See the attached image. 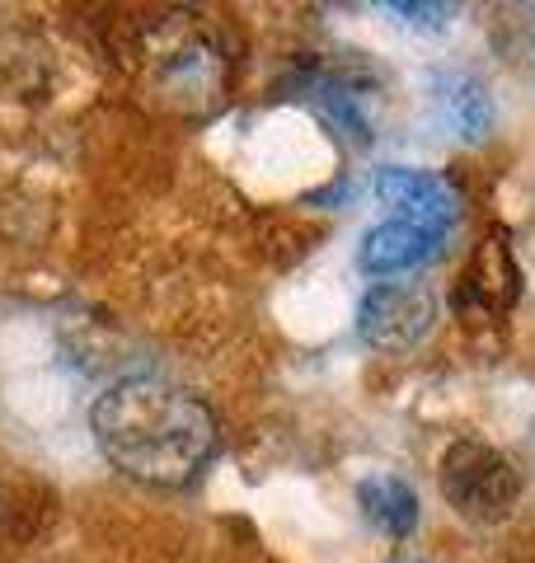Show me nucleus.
Segmentation results:
<instances>
[{"instance_id": "f257e3e1", "label": "nucleus", "mask_w": 535, "mask_h": 563, "mask_svg": "<svg viewBox=\"0 0 535 563\" xmlns=\"http://www.w3.org/2000/svg\"><path fill=\"white\" fill-rule=\"evenodd\" d=\"M89 432L99 451L141 484H188L217 451V418L165 376H122L95 399Z\"/></svg>"}, {"instance_id": "6e6552de", "label": "nucleus", "mask_w": 535, "mask_h": 563, "mask_svg": "<svg viewBox=\"0 0 535 563\" xmlns=\"http://www.w3.org/2000/svg\"><path fill=\"white\" fill-rule=\"evenodd\" d=\"M390 20H400L408 29H446L451 24V5H408V0H395V5H381Z\"/></svg>"}, {"instance_id": "0eeeda50", "label": "nucleus", "mask_w": 535, "mask_h": 563, "mask_svg": "<svg viewBox=\"0 0 535 563\" xmlns=\"http://www.w3.org/2000/svg\"><path fill=\"white\" fill-rule=\"evenodd\" d=\"M357 507H362V517L376 526L381 536H414V526L423 517L418 507V493L408 479H400V474L390 470H371L357 479Z\"/></svg>"}, {"instance_id": "20e7f679", "label": "nucleus", "mask_w": 535, "mask_h": 563, "mask_svg": "<svg viewBox=\"0 0 535 563\" xmlns=\"http://www.w3.org/2000/svg\"><path fill=\"white\" fill-rule=\"evenodd\" d=\"M376 202L390 211V221H414V225H437L446 231L460 217V192L427 169H408V165H385L376 169Z\"/></svg>"}, {"instance_id": "423d86ee", "label": "nucleus", "mask_w": 535, "mask_h": 563, "mask_svg": "<svg viewBox=\"0 0 535 563\" xmlns=\"http://www.w3.org/2000/svg\"><path fill=\"white\" fill-rule=\"evenodd\" d=\"M433 109L446 136H456L460 146H479L493 132V99L466 70H446L433 80Z\"/></svg>"}, {"instance_id": "f03ea898", "label": "nucleus", "mask_w": 535, "mask_h": 563, "mask_svg": "<svg viewBox=\"0 0 535 563\" xmlns=\"http://www.w3.org/2000/svg\"><path fill=\"white\" fill-rule=\"evenodd\" d=\"M441 498L466 521H503L522 498V474L484 442H451L441 455Z\"/></svg>"}, {"instance_id": "7ed1b4c3", "label": "nucleus", "mask_w": 535, "mask_h": 563, "mask_svg": "<svg viewBox=\"0 0 535 563\" xmlns=\"http://www.w3.org/2000/svg\"><path fill=\"white\" fill-rule=\"evenodd\" d=\"M437 320V301L423 282H371L357 306V333L376 352L418 347Z\"/></svg>"}, {"instance_id": "39448f33", "label": "nucleus", "mask_w": 535, "mask_h": 563, "mask_svg": "<svg viewBox=\"0 0 535 563\" xmlns=\"http://www.w3.org/2000/svg\"><path fill=\"white\" fill-rule=\"evenodd\" d=\"M446 231L437 225H414V221H381L376 231H367L362 250H357V263L371 277H404L427 268L441 254Z\"/></svg>"}, {"instance_id": "1a4fd4ad", "label": "nucleus", "mask_w": 535, "mask_h": 563, "mask_svg": "<svg viewBox=\"0 0 535 563\" xmlns=\"http://www.w3.org/2000/svg\"><path fill=\"white\" fill-rule=\"evenodd\" d=\"M531 62H535V24H531Z\"/></svg>"}]
</instances>
